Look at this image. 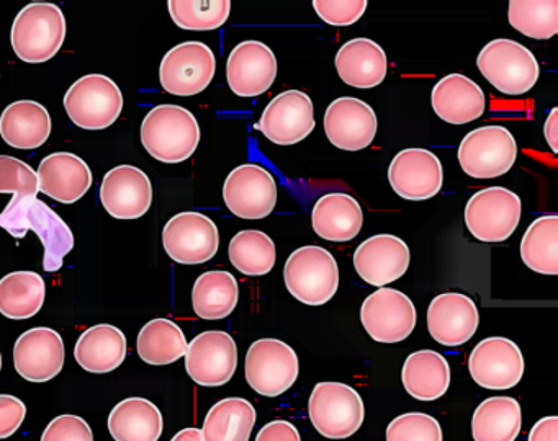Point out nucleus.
I'll use <instances>...</instances> for the list:
<instances>
[{
  "label": "nucleus",
  "mask_w": 558,
  "mask_h": 441,
  "mask_svg": "<svg viewBox=\"0 0 558 441\" xmlns=\"http://www.w3.org/2000/svg\"><path fill=\"white\" fill-rule=\"evenodd\" d=\"M0 193L14 195L8 208L0 212V228L15 238H24L27 231L37 232L45 245V270H60L64 257L73 250L74 235L47 203L37 199L40 193L37 172L24 160L0 156Z\"/></svg>",
  "instance_id": "f257e3e1"
},
{
  "label": "nucleus",
  "mask_w": 558,
  "mask_h": 441,
  "mask_svg": "<svg viewBox=\"0 0 558 441\" xmlns=\"http://www.w3.org/2000/svg\"><path fill=\"white\" fill-rule=\"evenodd\" d=\"M142 143L146 152L159 162L181 163L197 150L201 126L187 108L158 105L143 120Z\"/></svg>",
  "instance_id": "f03ea898"
},
{
  "label": "nucleus",
  "mask_w": 558,
  "mask_h": 441,
  "mask_svg": "<svg viewBox=\"0 0 558 441\" xmlns=\"http://www.w3.org/2000/svg\"><path fill=\"white\" fill-rule=\"evenodd\" d=\"M66 33V16L57 3L32 2L15 16L12 48L21 61L40 64L60 52Z\"/></svg>",
  "instance_id": "7ed1b4c3"
},
{
  "label": "nucleus",
  "mask_w": 558,
  "mask_h": 441,
  "mask_svg": "<svg viewBox=\"0 0 558 441\" xmlns=\"http://www.w3.org/2000/svg\"><path fill=\"white\" fill-rule=\"evenodd\" d=\"M287 290L306 306H323L336 296L339 267L331 252L318 245L296 248L283 268Z\"/></svg>",
  "instance_id": "20e7f679"
},
{
  "label": "nucleus",
  "mask_w": 558,
  "mask_h": 441,
  "mask_svg": "<svg viewBox=\"0 0 558 441\" xmlns=\"http://www.w3.org/2000/svg\"><path fill=\"white\" fill-rule=\"evenodd\" d=\"M308 417L323 437L344 440L364 424V401L351 385L332 381L318 382L310 395Z\"/></svg>",
  "instance_id": "39448f33"
},
{
  "label": "nucleus",
  "mask_w": 558,
  "mask_h": 441,
  "mask_svg": "<svg viewBox=\"0 0 558 441\" xmlns=\"http://www.w3.org/2000/svg\"><path fill=\"white\" fill-rule=\"evenodd\" d=\"M476 65L483 77L506 95L527 94L537 84L541 74L531 49L506 38L489 41L480 51Z\"/></svg>",
  "instance_id": "423d86ee"
},
{
  "label": "nucleus",
  "mask_w": 558,
  "mask_h": 441,
  "mask_svg": "<svg viewBox=\"0 0 558 441\" xmlns=\"http://www.w3.org/2000/svg\"><path fill=\"white\" fill-rule=\"evenodd\" d=\"M68 117L83 130L99 131L112 126L123 110L119 85L104 74L77 78L64 95Z\"/></svg>",
  "instance_id": "0eeeda50"
},
{
  "label": "nucleus",
  "mask_w": 558,
  "mask_h": 441,
  "mask_svg": "<svg viewBox=\"0 0 558 441\" xmlns=\"http://www.w3.org/2000/svg\"><path fill=\"white\" fill-rule=\"evenodd\" d=\"M522 201L505 186L480 189L465 206L470 234L486 244L508 241L521 222Z\"/></svg>",
  "instance_id": "6e6552de"
},
{
  "label": "nucleus",
  "mask_w": 558,
  "mask_h": 441,
  "mask_svg": "<svg viewBox=\"0 0 558 441\" xmlns=\"http://www.w3.org/2000/svg\"><path fill=\"white\" fill-rule=\"evenodd\" d=\"M518 144L505 126H482L470 131L459 146V162L472 179L489 180L505 175L514 166Z\"/></svg>",
  "instance_id": "1a4fd4ad"
},
{
  "label": "nucleus",
  "mask_w": 558,
  "mask_h": 441,
  "mask_svg": "<svg viewBox=\"0 0 558 441\" xmlns=\"http://www.w3.org/2000/svg\"><path fill=\"white\" fill-rule=\"evenodd\" d=\"M299 372V356L282 340H256L247 350L246 381L257 394L266 397L282 395L295 384Z\"/></svg>",
  "instance_id": "9d476101"
},
{
  "label": "nucleus",
  "mask_w": 558,
  "mask_h": 441,
  "mask_svg": "<svg viewBox=\"0 0 558 441\" xmlns=\"http://www.w3.org/2000/svg\"><path fill=\"white\" fill-rule=\"evenodd\" d=\"M217 59L205 42L187 41L166 52L159 68V81L169 94L192 97L214 81Z\"/></svg>",
  "instance_id": "9b49d317"
},
{
  "label": "nucleus",
  "mask_w": 558,
  "mask_h": 441,
  "mask_svg": "<svg viewBox=\"0 0 558 441\" xmlns=\"http://www.w3.org/2000/svg\"><path fill=\"white\" fill-rule=\"evenodd\" d=\"M162 244L166 254L178 264H205L220 248V232L217 224L202 212H179L165 225Z\"/></svg>",
  "instance_id": "f8f14e48"
},
{
  "label": "nucleus",
  "mask_w": 558,
  "mask_h": 441,
  "mask_svg": "<svg viewBox=\"0 0 558 441\" xmlns=\"http://www.w3.org/2000/svg\"><path fill=\"white\" fill-rule=\"evenodd\" d=\"M238 368V346L223 330H207L195 336L185 352V369L192 381L204 388H220Z\"/></svg>",
  "instance_id": "ddd939ff"
},
{
  "label": "nucleus",
  "mask_w": 558,
  "mask_h": 441,
  "mask_svg": "<svg viewBox=\"0 0 558 441\" xmlns=\"http://www.w3.org/2000/svg\"><path fill=\"white\" fill-rule=\"evenodd\" d=\"M416 320L413 301L393 287H380L362 304V326L375 342H403L413 333Z\"/></svg>",
  "instance_id": "4468645a"
},
{
  "label": "nucleus",
  "mask_w": 558,
  "mask_h": 441,
  "mask_svg": "<svg viewBox=\"0 0 558 441\" xmlns=\"http://www.w3.org/2000/svg\"><path fill=\"white\" fill-rule=\"evenodd\" d=\"M223 199L238 218H267L277 205L276 179L259 163H244L225 180Z\"/></svg>",
  "instance_id": "2eb2a0df"
},
{
  "label": "nucleus",
  "mask_w": 558,
  "mask_h": 441,
  "mask_svg": "<svg viewBox=\"0 0 558 441\" xmlns=\"http://www.w3.org/2000/svg\"><path fill=\"white\" fill-rule=\"evenodd\" d=\"M470 375L480 388L512 389L524 375V356L512 340L488 336L470 353Z\"/></svg>",
  "instance_id": "dca6fc26"
},
{
  "label": "nucleus",
  "mask_w": 558,
  "mask_h": 441,
  "mask_svg": "<svg viewBox=\"0 0 558 441\" xmlns=\"http://www.w3.org/2000/svg\"><path fill=\"white\" fill-rule=\"evenodd\" d=\"M315 124V108L310 95L287 90L269 101L256 127L270 143L292 146L306 139Z\"/></svg>",
  "instance_id": "f3484780"
},
{
  "label": "nucleus",
  "mask_w": 558,
  "mask_h": 441,
  "mask_svg": "<svg viewBox=\"0 0 558 441\" xmlns=\"http://www.w3.org/2000/svg\"><path fill=\"white\" fill-rule=\"evenodd\" d=\"M388 180L401 198L423 201L433 198L442 188V163L430 150L411 147L393 157L388 167Z\"/></svg>",
  "instance_id": "a211bd4d"
},
{
  "label": "nucleus",
  "mask_w": 558,
  "mask_h": 441,
  "mask_svg": "<svg viewBox=\"0 0 558 441\" xmlns=\"http://www.w3.org/2000/svg\"><path fill=\"white\" fill-rule=\"evenodd\" d=\"M277 77V58L260 41L240 42L228 56V85L238 97L253 98L266 94Z\"/></svg>",
  "instance_id": "6ab92c4d"
},
{
  "label": "nucleus",
  "mask_w": 558,
  "mask_h": 441,
  "mask_svg": "<svg viewBox=\"0 0 558 441\" xmlns=\"http://www.w3.org/2000/svg\"><path fill=\"white\" fill-rule=\"evenodd\" d=\"M377 127L374 108L361 98H336L325 113L326 136L338 149H365L374 143Z\"/></svg>",
  "instance_id": "aec40b11"
},
{
  "label": "nucleus",
  "mask_w": 558,
  "mask_h": 441,
  "mask_svg": "<svg viewBox=\"0 0 558 441\" xmlns=\"http://www.w3.org/2000/svg\"><path fill=\"white\" fill-rule=\"evenodd\" d=\"M100 203L112 218H142L151 208V180L138 167H113L100 185Z\"/></svg>",
  "instance_id": "412c9836"
},
{
  "label": "nucleus",
  "mask_w": 558,
  "mask_h": 441,
  "mask_svg": "<svg viewBox=\"0 0 558 441\" xmlns=\"http://www.w3.org/2000/svg\"><path fill=\"white\" fill-rule=\"evenodd\" d=\"M14 366L27 381H51L64 366L63 336L50 327L27 330L15 342Z\"/></svg>",
  "instance_id": "4be33fe9"
},
{
  "label": "nucleus",
  "mask_w": 558,
  "mask_h": 441,
  "mask_svg": "<svg viewBox=\"0 0 558 441\" xmlns=\"http://www.w3.org/2000/svg\"><path fill=\"white\" fill-rule=\"evenodd\" d=\"M407 242L397 235L378 234L359 245L354 267L359 277L372 286L385 287L400 280L410 267Z\"/></svg>",
  "instance_id": "5701e85b"
},
{
  "label": "nucleus",
  "mask_w": 558,
  "mask_h": 441,
  "mask_svg": "<svg viewBox=\"0 0 558 441\" xmlns=\"http://www.w3.org/2000/svg\"><path fill=\"white\" fill-rule=\"evenodd\" d=\"M478 307L462 293H444L434 297L427 309V329L437 343L459 346L469 342L478 329Z\"/></svg>",
  "instance_id": "b1692460"
},
{
  "label": "nucleus",
  "mask_w": 558,
  "mask_h": 441,
  "mask_svg": "<svg viewBox=\"0 0 558 441\" xmlns=\"http://www.w3.org/2000/svg\"><path fill=\"white\" fill-rule=\"evenodd\" d=\"M37 176L40 192L63 205L80 201L89 192L94 180L86 160L71 152H54L45 157Z\"/></svg>",
  "instance_id": "393cba45"
},
{
  "label": "nucleus",
  "mask_w": 558,
  "mask_h": 441,
  "mask_svg": "<svg viewBox=\"0 0 558 441\" xmlns=\"http://www.w3.org/2000/svg\"><path fill=\"white\" fill-rule=\"evenodd\" d=\"M433 108L449 124H466L478 120L486 108L485 91L463 74H449L433 88Z\"/></svg>",
  "instance_id": "a878e982"
},
{
  "label": "nucleus",
  "mask_w": 558,
  "mask_h": 441,
  "mask_svg": "<svg viewBox=\"0 0 558 441\" xmlns=\"http://www.w3.org/2000/svg\"><path fill=\"white\" fill-rule=\"evenodd\" d=\"M339 77L349 87L374 88L387 77L388 59L374 39L355 38L339 48L335 59Z\"/></svg>",
  "instance_id": "bb28decb"
},
{
  "label": "nucleus",
  "mask_w": 558,
  "mask_h": 441,
  "mask_svg": "<svg viewBox=\"0 0 558 441\" xmlns=\"http://www.w3.org/2000/svg\"><path fill=\"white\" fill-rule=\"evenodd\" d=\"M50 134V113L38 101H14L0 114V136L15 149H38Z\"/></svg>",
  "instance_id": "cd10ccee"
},
{
  "label": "nucleus",
  "mask_w": 558,
  "mask_h": 441,
  "mask_svg": "<svg viewBox=\"0 0 558 441\" xmlns=\"http://www.w3.org/2000/svg\"><path fill=\"white\" fill-rule=\"evenodd\" d=\"M313 231L329 242H348L357 237L364 224V212L354 196L328 193L315 203Z\"/></svg>",
  "instance_id": "c85d7f7f"
},
{
  "label": "nucleus",
  "mask_w": 558,
  "mask_h": 441,
  "mask_svg": "<svg viewBox=\"0 0 558 441\" xmlns=\"http://www.w3.org/2000/svg\"><path fill=\"white\" fill-rule=\"evenodd\" d=\"M77 365L94 375L116 371L126 358V336L110 323L90 327L77 340L74 348Z\"/></svg>",
  "instance_id": "c756f323"
},
{
  "label": "nucleus",
  "mask_w": 558,
  "mask_h": 441,
  "mask_svg": "<svg viewBox=\"0 0 558 441\" xmlns=\"http://www.w3.org/2000/svg\"><path fill=\"white\" fill-rule=\"evenodd\" d=\"M401 381L416 401H437L450 385L449 362L434 350L411 353L404 362Z\"/></svg>",
  "instance_id": "7c9ffc66"
},
{
  "label": "nucleus",
  "mask_w": 558,
  "mask_h": 441,
  "mask_svg": "<svg viewBox=\"0 0 558 441\" xmlns=\"http://www.w3.org/2000/svg\"><path fill=\"white\" fill-rule=\"evenodd\" d=\"M162 430L161 411L148 399H125L109 415V431L116 441H158Z\"/></svg>",
  "instance_id": "2f4dec72"
},
{
  "label": "nucleus",
  "mask_w": 558,
  "mask_h": 441,
  "mask_svg": "<svg viewBox=\"0 0 558 441\" xmlns=\"http://www.w3.org/2000/svg\"><path fill=\"white\" fill-rule=\"evenodd\" d=\"M521 428V405L514 397H488L473 412L472 434L475 441H514Z\"/></svg>",
  "instance_id": "473e14b6"
},
{
  "label": "nucleus",
  "mask_w": 558,
  "mask_h": 441,
  "mask_svg": "<svg viewBox=\"0 0 558 441\" xmlns=\"http://www.w3.org/2000/svg\"><path fill=\"white\" fill-rule=\"evenodd\" d=\"M47 284L37 271H12L0 280V314L12 320L37 316L45 304Z\"/></svg>",
  "instance_id": "72a5a7b5"
},
{
  "label": "nucleus",
  "mask_w": 558,
  "mask_h": 441,
  "mask_svg": "<svg viewBox=\"0 0 558 441\" xmlns=\"http://www.w3.org/2000/svg\"><path fill=\"white\" fill-rule=\"evenodd\" d=\"M240 286L230 271L211 270L195 281L192 306L201 319L220 320L230 316L238 306Z\"/></svg>",
  "instance_id": "f704fd0d"
},
{
  "label": "nucleus",
  "mask_w": 558,
  "mask_h": 441,
  "mask_svg": "<svg viewBox=\"0 0 558 441\" xmlns=\"http://www.w3.org/2000/svg\"><path fill=\"white\" fill-rule=\"evenodd\" d=\"M256 408L246 399L228 397L208 411L202 428L204 441H250Z\"/></svg>",
  "instance_id": "c9c22d12"
},
{
  "label": "nucleus",
  "mask_w": 558,
  "mask_h": 441,
  "mask_svg": "<svg viewBox=\"0 0 558 441\" xmlns=\"http://www.w3.org/2000/svg\"><path fill=\"white\" fill-rule=\"evenodd\" d=\"M187 339L178 323L169 319H153L140 330L138 355L148 365L165 366L178 362L187 352Z\"/></svg>",
  "instance_id": "e433bc0d"
},
{
  "label": "nucleus",
  "mask_w": 558,
  "mask_h": 441,
  "mask_svg": "<svg viewBox=\"0 0 558 441\" xmlns=\"http://www.w3.org/2000/svg\"><path fill=\"white\" fill-rule=\"evenodd\" d=\"M521 257L535 273L558 274V216L535 219L521 241Z\"/></svg>",
  "instance_id": "4c0bfd02"
},
{
  "label": "nucleus",
  "mask_w": 558,
  "mask_h": 441,
  "mask_svg": "<svg viewBox=\"0 0 558 441\" xmlns=\"http://www.w3.org/2000/svg\"><path fill=\"white\" fill-rule=\"evenodd\" d=\"M228 257L241 273L260 277L269 273L276 265V244L266 232L246 229L231 238Z\"/></svg>",
  "instance_id": "58836bf2"
},
{
  "label": "nucleus",
  "mask_w": 558,
  "mask_h": 441,
  "mask_svg": "<svg viewBox=\"0 0 558 441\" xmlns=\"http://www.w3.org/2000/svg\"><path fill=\"white\" fill-rule=\"evenodd\" d=\"M509 23L524 36L548 39L558 33L557 0H511Z\"/></svg>",
  "instance_id": "ea45409f"
},
{
  "label": "nucleus",
  "mask_w": 558,
  "mask_h": 441,
  "mask_svg": "<svg viewBox=\"0 0 558 441\" xmlns=\"http://www.w3.org/2000/svg\"><path fill=\"white\" fill-rule=\"evenodd\" d=\"M168 7L172 22L192 32L220 28L231 12L230 0H171Z\"/></svg>",
  "instance_id": "a19ab883"
},
{
  "label": "nucleus",
  "mask_w": 558,
  "mask_h": 441,
  "mask_svg": "<svg viewBox=\"0 0 558 441\" xmlns=\"http://www.w3.org/2000/svg\"><path fill=\"white\" fill-rule=\"evenodd\" d=\"M439 421L423 412H408L387 427V441H442Z\"/></svg>",
  "instance_id": "79ce46f5"
},
{
  "label": "nucleus",
  "mask_w": 558,
  "mask_h": 441,
  "mask_svg": "<svg viewBox=\"0 0 558 441\" xmlns=\"http://www.w3.org/2000/svg\"><path fill=\"white\" fill-rule=\"evenodd\" d=\"M316 13L332 26H348L359 22L367 9L365 0H315Z\"/></svg>",
  "instance_id": "37998d69"
},
{
  "label": "nucleus",
  "mask_w": 558,
  "mask_h": 441,
  "mask_svg": "<svg viewBox=\"0 0 558 441\" xmlns=\"http://www.w3.org/2000/svg\"><path fill=\"white\" fill-rule=\"evenodd\" d=\"M41 441H94V433L83 417L64 414L48 424Z\"/></svg>",
  "instance_id": "c03bdc74"
},
{
  "label": "nucleus",
  "mask_w": 558,
  "mask_h": 441,
  "mask_svg": "<svg viewBox=\"0 0 558 441\" xmlns=\"http://www.w3.org/2000/svg\"><path fill=\"white\" fill-rule=\"evenodd\" d=\"M27 417V405L11 394H0V440L12 437Z\"/></svg>",
  "instance_id": "a18cd8bd"
},
{
  "label": "nucleus",
  "mask_w": 558,
  "mask_h": 441,
  "mask_svg": "<svg viewBox=\"0 0 558 441\" xmlns=\"http://www.w3.org/2000/svg\"><path fill=\"white\" fill-rule=\"evenodd\" d=\"M254 441H302L295 425L287 420H274L264 425Z\"/></svg>",
  "instance_id": "49530a36"
},
{
  "label": "nucleus",
  "mask_w": 558,
  "mask_h": 441,
  "mask_svg": "<svg viewBox=\"0 0 558 441\" xmlns=\"http://www.w3.org/2000/svg\"><path fill=\"white\" fill-rule=\"evenodd\" d=\"M527 441H558V417L541 418L529 431Z\"/></svg>",
  "instance_id": "de8ad7c7"
},
{
  "label": "nucleus",
  "mask_w": 558,
  "mask_h": 441,
  "mask_svg": "<svg viewBox=\"0 0 558 441\" xmlns=\"http://www.w3.org/2000/svg\"><path fill=\"white\" fill-rule=\"evenodd\" d=\"M558 108H551L550 114L544 124L545 139H547L548 146H550L551 152L557 154V139H558Z\"/></svg>",
  "instance_id": "09e8293b"
},
{
  "label": "nucleus",
  "mask_w": 558,
  "mask_h": 441,
  "mask_svg": "<svg viewBox=\"0 0 558 441\" xmlns=\"http://www.w3.org/2000/svg\"><path fill=\"white\" fill-rule=\"evenodd\" d=\"M171 441H204V437H202V430L192 427L175 433Z\"/></svg>",
  "instance_id": "8fccbe9b"
},
{
  "label": "nucleus",
  "mask_w": 558,
  "mask_h": 441,
  "mask_svg": "<svg viewBox=\"0 0 558 441\" xmlns=\"http://www.w3.org/2000/svg\"><path fill=\"white\" fill-rule=\"evenodd\" d=\"M0 369H2V355H0Z\"/></svg>",
  "instance_id": "3c124183"
}]
</instances>
